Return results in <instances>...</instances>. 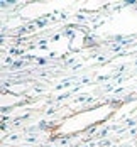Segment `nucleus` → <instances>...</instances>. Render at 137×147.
I'll use <instances>...</instances> for the list:
<instances>
[]
</instances>
